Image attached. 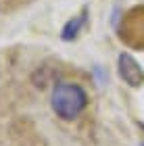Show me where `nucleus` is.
<instances>
[{"label": "nucleus", "mask_w": 144, "mask_h": 146, "mask_svg": "<svg viewBox=\"0 0 144 146\" xmlns=\"http://www.w3.org/2000/svg\"><path fill=\"white\" fill-rule=\"evenodd\" d=\"M140 146H144V142H142V144H140Z\"/></svg>", "instance_id": "obj_4"}, {"label": "nucleus", "mask_w": 144, "mask_h": 146, "mask_svg": "<svg viewBox=\"0 0 144 146\" xmlns=\"http://www.w3.org/2000/svg\"><path fill=\"white\" fill-rule=\"evenodd\" d=\"M52 111L56 113V117L65 119V121H73L75 117H80L84 109L88 104V94L80 84L73 82H58L52 88L50 96Z\"/></svg>", "instance_id": "obj_1"}, {"label": "nucleus", "mask_w": 144, "mask_h": 146, "mask_svg": "<svg viewBox=\"0 0 144 146\" xmlns=\"http://www.w3.org/2000/svg\"><path fill=\"white\" fill-rule=\"evenodd\" d=\"M86 13H88V11L84 9L80 15H75L73 19H69V21L65 23V27H63V31H61V38L65 40V42H71V40H75L77 36H80L84 23H86Z\"/></svg>", "instance_id": "obj_3"}, {"label": "nucleus", "mask_w": 144, "mask_h": 146, "mask_svg": "<svg viewBox=\"0 0 144 146\" xmlns=\"http://www.w3.org/2000/svg\"><path fill=\"white\" fill-rule=\"evenodd\" d=\"M117 73L129 88H140L144 84V69L129 52H121L117 56Z\"/></svg>", "instance_id": "obj_2"}]
</instances>
